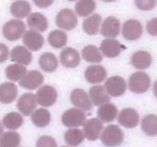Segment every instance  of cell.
Returning <instances> with one entry per match:
<instances>
[{"label":"cell","instance_id":"6da1fadb","mask_svg":"<svg viewBox=\"0 0 157 147\" xmlns=\"http://www.w3.org/2000/svg\"><path fill=\"white\" fill-rule=\"evenodd\" d=\"M124 134L122 130L117 125H110L106 127L101 134V140L104 145L116 146L122 144Z\"/></svg>","mask_w":157,"mask_h":147},{"label":"cell","instance_id":"7a4b0ae2","mask_svg":"<svg viewBox=\"0 0 157 147\" xmlns=\"http://www.w3.org/2000/svg\"><path fill=\"white\" fill-rule=\"evenodd\" d=\"M151 85V80L147 74L144 72H136L130 77L129 88L136 93H143L148 91Z\"/></svg>","mask_w":157,"mask_h":147},{"label":"cell","instance_id":"3957f363","mask_svg":"<svg viewBox=\"0 0 157 147\" xmlns=\"http://www.w3.org/2000/svg\"><path fill=\"white\" fill-rule=\"evenodd\" d=\"M25 24L21 20L12 19L7 21L2 28V33L5 38L9 41H17L24 34Z\"/></svg>","mask_w":157,"mask_h":147},{"label":"cell","instance_id":"277c9868","mask_svg":"<svg viewBox=\"0 0 157 147\" xmlns=\"http://www.w3.org/2000/svg\"><path fill=\"white\" fill-rule=\"evenodd\" d=\"M63 125L67 127H78L83 126L86 121V115L82 110L71 108L66 110L61 118Z\"/></svg>","mask_w":157,"mask_h":147},{"label":"cell","instance_id":"5b68a950","mask_svg":"<svg viewBox=\"0 0 157 147\" xmlns=\"http://www.w3.org/2000/svg\"><path fill=\"white\" fill-rule=\"evenodd\" d=\"M58 93L52 86L44 85L40 87L37 91L36 101L38 104L44 107H51L57 100Z\"/></svg>","mask_w":157,"mask_h":147},{"label":"cell","instance_id":"8992f818","mask_svg":"<svg viewBox=\"0 0 157 147\" xmlns=\"http://www.w3.org/2000/svg\"><path fill=\"white\" fill-rule=\"evenodd\" d=\"M56 24L61 28L71 31L78 24V18L71 9H61L56 16Z\"/></svg>","mask_w":157,"mask_h":147},{"label":"cell","instance_id":"52a82bcc","mask_svg":"<svg viewBox=\"0 0 157 147\" xmlns=\"http://www.w3.org/2000/svg\"><path fill=\"white\" fill-rule=\"evenodd\" d=\"M104 87L109 95L112 96H120L127 90V83L122 77L113 76L106 81Z\"/></svg>","mask_w":157,"mask_h":147},{"label":"cell","instance_id":"ba28073f","mask_svg":"<svg viewBox=\"0 0 157 147\" xmlns=\"http://www.w3.org/2000/svg\"><path fill=\"white\" fill-rule=\"evenodd\" d=\"M44 82V77L38 70H29L19 80V85L26 90H35Z\"/></svg>","mask_w":157,"mask_h":147},{"label":"cell","instance_id":"9c48e42d","mask_svg":"<svg viewBox=\"0 0 157 147\" xmlns=\"http://www.w3.org/2000/svg\"><path fill=\"white\" fill-rule=\"evenodd\" d=\"M123 36L128 41L139 39L143 34V25L138 20L130 19L125 21L122 29Z\"/></svg>","mask_w":157,"mask_h":147},{"label":"cell","instance_id":"30bf717a","mask_svg":"<svg viewBox=\"0 0 157 147\" xmlns=\"http://www.w3.org/2000/svg\"><path fill=\"white\" fill-rule=\"evenodd\" d=\"M104 125L101 119L92 118L85 121L84 124V136L88 140L94 141L99 138Z\"/></svg>","mask_w":157,"mask_h":147},{"label":"cell","instance_id":"8fae6325","mask_svg":"<svg viewBox=\"0 0 157 147\" xmlns=\"http://www.w3.org/2000/svg\"><path fill=\"white\" fill-rule=\"evenodd\" d=\"M71 101L75 107L86 111L91 110L93 107V104L90 97L82 89H75L71 92Z\"/></svg>","mask_w":157,"mask_h":147},{"label":"cell","instance_id":"7c38bea8","mask_svg":"<svg viewBox=\"0 0 157 147\" xmlns=\"http://www.w3.org/2000/svg\"><path fill=\"white\" fill-rule=\"evenodd\" d=\"M118 122L126 128H134L139 124V113L134 109H124L118 116Z\"/></svg>","mask_w":157,"mask_h":147},{"label":"cell","instance_id":"4fadbf2b","mask_svg":"<svg viewBox=\"0 0 157 147\" xmlns=\"http://www.w3.org/2000/svg\"><path fill=\"white\" fill-rule=\"evenodd\" d=\"M101 51L107 58H116L121 53L124 46L114 38H107L101 42Z\"/></svg>","mask_w":157,"mask_h":147},{"label":"cell","instance_id":"5bb4252c","mask_svg":"<svg viewBox=\"0 0 157 147\" xmlns=\"http://www.w3.org/2000/svg\"><path fill=\"white\" fill-rule=\"evenodd\" d=\"M37 107L35 96L32 93H26L21 95L17 103L18 110L25 116H29Z\"/></svg>","mask_w":157,"mask_h":147},{"label":"cell","instance_id":"9a60e30c","mask_svg":"<svg viewBox=\"0 0 157 147\" xmlns=\"http://www.w3.org/2000/svg\"><path fill=\"white\" fill-rule=\"evenodd\" d=\"M23 43L29 49L37 51L44 44V38L38 31L29 30L23 36Z\"/></svg>","mask_w":157,"mask_h":147},{"label":"cell","instance_id":"2e32d148","mask_svg":"<svg viewBox=\"0 0 157 147\" xmlns=\"http://www.w3.org/2000/svg\"><path fill=\"white\" fill-rule=\"evenodd\" d=\"M121 31V21L113 16L107 17L103 22L101 34L107 38H115L118 36Z\"/></svg>","mask_w":157,"mask_h":147},{"label":"cell","instance_id":"e0dca14e","mask_svg":"<svg viewBox=\"0 0 157 147\" xmlns=\"http://www.w3.org/2000/svg\"><path fill=\"white\" fill-rule=\"evenodd\" d=\"M80 60L78 51L72 47H65L60 55V61L65 67H76L79 64Z\"/></svg>","mask_w":157,"mask_h":147},{"label":"cell","instance_id":"ac0fdd59","mask_svg":"<svg viewBox=\"0 0 157 147\" xmlns=\"http://www.w3.org/2000/svg\"><path fill=\"white\" fill-rule=\"evenodd\" d=\"M84 77L90 84H99L106 79L107 71L103 66L92 65L86 69Z\"/></svg>","mask_w":157,"mask_h":147},{"label":"cell","instance_id":"d6986e66","mask_svg":"<svg viewBox=\"0 0 157 147\" xmlns=\"http://www.w3.org/2000/svg\"><path fill=\"white\" fill-rule=\"evenodd\" d=\"M18 96V88L16 85L10 82L0 84V102L2 104H11Z\"/></svg>","mask_w":157,"mask_h":147},{"label":"cell","instance_id":"ffe728a7","mask_svg":"<svg viewBox=\"0 0 157 147\" xmlns=\"http://www.w3.org/2000/svg\"><path fill=\"white\" fill-rule=\"evenodd\" d=\"M90 99L92 104L95 106H101L102 104L109 103L110 98L104 86H94L89 90Z\"/></svg>","mask_w":157,"mask_h":147},{"label":"cell","instance_id":"44dd1931","mask_svg":"<svg viewBox=\"0 0 157 147\" xmlns=\"http://www.w3.org/2000/svg\"><path fill=\"white\" fill-rule=\"evenodd\" d=\"M10 58L12 61L21 65H29L32 60V55L26 47L16 46L11 51Z\"/></svg>","mask_w":157,"mask_h":147},{"label":"cell","instance_id":"7402d4cb","mask_svg":"<svg viewBox=\"0 0 157 147\" xmlns=\"http://www.w3.org/2000/svg\"><path fill=\"white\" fill-rule=\"evenodd\" d=\"M132 65L137 69H147L151 65L153 58L149 52L145 51H139L133 54L131 56Z\"/></svg>","mask_w":157,"mask_h":147},{"label":"cell","instance_id":"603a6c76","mask_svg":"<svg viewBox=\"0 0 157 147\" xmlns=\"http://www.w3.org/2000/svg\"><path fill=\"white\" fill-rule=\"evenodd\" d=\"M27 23L29 28L38 32L47 30L48 23L46 17L39 12H33L27 18Z\"/></svg>","mask_w":157,"mask_h":147},{"label":"cell","instance_id":"cb8c5ba5","mask_svg":"<svg viewBox=\"0 0 157 147\" xmlns=\"http://www.w3.org/2000/svg\"><path fill=\"white\" fill-rule=\"evenodd\" d=\"M118 110L116 106L113 104L106 103L101 105L98 110V116L104 123H110L113 121L117 115Z\"/></svg>","mask_w":157,"mask_h":147},{"label":"cell","instance_id":"d4e9b609","mask_svg":"<svg viewBox=\"0 0 157 147\" xmlns=\"http://www.w3.org/2000/svg\"><path fill=\"white\" fill-rule=\"evenodd\" d=\"M101 24V17L98 14H93L87 17L83 22V29L89 35H94L98 33Z\"/></svg>","mask_w":157,"mask_h":147},{"label":"cell","instance_id":"484cf974","mask_svg":"<svg viewBox=\"0 0 157 147\" xmlns=\"http://www.w3.org/2000/svg\"><path fill=\"white\" fill-rule=\"evenodd\" d=\"M39 65L44 71L53 72L58 66V58L50 52L44 53L39 58Z\"/></svg>","mask_w":157,"mask_h":147},{"label":"cell","instance_id":"4316f807","mask_svg":"<svg viewBox=\"0 0 157 147\" xmlns=\"http://www.w3.org/2000/svg\"><path fill=\"white\" fill-rule=\"evenodd\" d=\"M11 14L17 18H23L31 12V6L28 2L18 0L14 2L10 7Z\"/></svg>","mask_w":157,"mask_h":147},{"label":"cell","instance_id":"83f0119b","mask_svg":"<svg viewBox=\"0 0 157 147\" xmlns=\"http://www.w3.org/2000/svg\"><path fill=\"white\" fill-rule=\"evenodd\" d=\"M24 119L22 116L16 112L9 113L4 116L2 119V124L6 128L9 130H15L22 126Z\"/></svg>","mask_w":157,"mask_h":147},{"label":"cell","instance_id":"f1b7e54d","mask_svg":"<svg viewBox=\"0 0 157 147\" xmlns=\"http://www.w3.org/2000/svg\"><path fill=\"white\" fill-rule=\"evenodd\" d=\"M96 9L94 0H79L75 5V12L81 17H86L93 13Z\"/></svg>","mask_w":157,"mask_h":147},{"label":"cell","instance_id":"f546056e","mask_svg":"<svg viewBox=\"0 0 157 147\" xmlns=\"http://www.w3.org/2000/svg\"><path fill=\"white\" fill-rule=\"evenodd\" d=\"M141 128L144 133L150 136H156L157 134V118L155 114L146 116L141 123Z\"/></svg>","mask_w":157,"mask_h":147},{"label":"cell","instance_id":"4dcf8cb0","mask_svg":"<svg viewBox=\"0 0 157 147\" xmlns=\"http://www.w3.org/2000/svg\"><path fill=\"white\" fill-rule=\"evenodd\" d=\"M82 57L86 61L90 63H99L102 61V54L100 52L99 49L94 45H87L83 48Z\"/></svg>","mask_w":157,"mask_h":147},{"label":"cell","instance_id":"1f68e13d","mask_svg":"<svg viewBox=\"0 0 157 147\" xmlns=\"http://www.w3.org/2000/svg\"><path fill=\"white\" fill-rule=\"evenodd\" d=\"M32 120L38 127H45L51 121V114L45 109H38L32 114Z\"/></svg>","mask_w":157,"mask_h":147},{"label":"cell","instance_id":"d6a6232c","mask_svg":"<svg viewBox=\"0 0 157 147\" xmlns=\"http://www.w3.org/2000/svg\"><path fill=\"white\" fill-rule=\"evenodd\" d=\"M48 41L55 48H61L67 44V35L63 31L54 30L48 35Z\"/></svg>","mask_w":157,"mask_h":147},{"label":"cell","instance_id":"836d02e7","mask_svg":"<svg viewBox=\"0 0 157 147\" xmlns=\"http://www.w3.org/2000/svg\"><path fill=\"white\" fill-rule=\"evenodd\" d=\"M84 133L79 129H70L67 130L64 135L65 142L69 145L76 146L80 145L84 141Z\"/></svg>","mask_w":157,"mask_h":147},{"label":"cell","instance_id":"e575fe53","mask_svg":"<svg viewBox=\"0 0 157 147\" xmlns=\"http://www.w3.org/2000/svg\"><path fill=\"white\" fill-rule=\"evenodd\" d=\"M26 67L20 64L9 65L6 69V75L8 79L12 81H18L26 73Z\"/></svg>","mask_w":157,"mask_h":147},{"label":"cell","instance_id":"d590c367","mask_svg":"<svg viewBox=\"0 0 157 147\" xmlns=\"http://www.w3.org/2000/svg\"><path fill=\"white\" fill-rule=\"evenodd\" d=\"M0 137V146L2 147L18 146L21 141L19 134L15 132H6L2 133Z\"/></svg>","mask_w":157,"mask_h":147},{"label":"cell","instance_id":"8d00e7d4","mask_svg":"<svg viewBox=\"0 0 157 147\" xmlns=\"http://www.w3.org/2000/svg\"><path fill=\"white\" fill-rule=\"evenodd\" d=\"M156 0H135V5L137 9L143 11H150L154 9Z\"/></svg>","mask_w":157,"mask_h":147},{"label":"cell","instance_id":"74e56055","mask_svg":"<svg viewBox=\"0 0 157 147\" xmlns=\"http://www.w3.org/2000/svg\"><path fill=\"white\" fill-rule=\"evenodd\" d=\"M36 146L41 147V146H57V143L55 142V140L52 137L50 136H42L38 140L36 144Z\"/></svg>","mask_w":157,"mask_h":147},{"label":"cell","instance_id":"f35d334b","mask_svg":"<svg viewBox=\"0 0 157 147\" xmlns=\"http://www.w3.org/2000/svg\"><path fill=\"white\" fill-rule=\"evenodd\" d=\"M9 48L4 44L0 43V63L5 62L9 57Z\"/></svg>","mask_w":157,"mask_h":147},{"label":"cell","instance_id":"ab89813d","mask_svg":"<svg viewBox=\"0 0 157 147\" xmlns=\"http://www.w3.org/2000/svg\"><path fill=\"white\" fill-rule=\"evenodd\" d=\"M147 29L150 35L156 36V18H154L153 19L150 20L147 25Z\"/></svg>","mask_w":157,"mask_h":147},{"label":"cell","instance_id":"60d3db41","mask_svg":"<svg viewBox=\"0 0 157 147\" xmlns=\"http://www.w3.org/2000/svg\"><path fill=\"white\" fill-rule=\"evenodd\" d=\"M55 0H33V2L38 8H48L53 4Z\"/></svg>","mask_w":157,"mask_h":147},{"label":"cell","instance_id":"b9f144b4","mask_svg":"<svg viewBox=\"0 0 157 147\" xmlns=\"http://www.w3.org/2000/svg\"><path fill=\"white\" fill-rule=\"evenodd\" d=\"M3 133V126L2 125L1 122H0V136H1V135Z\"/></svg>","mask_w":157,"mask_h":147},{"label":"cell","instance_id":"7bdbcfd3","mask_svg":"<svg viewBox=\"0 0 157 147\" xmlns=\"http://www.w3.org/2000/svg\"><path fill=\"white\" fill-rule=\"evenodd\" d=\"M103 2H114L116 0H101Z\"/></svg>","mask_w":157,"mask_h":147},{"label":"cell","instance_id":"ee69618b","mask_svg":"<svg viewBox=\"0 0 157 147\" xmlns=\"http://www.w3.org/2000/svg\"><path fill=\"white\" fill-rule=\"evenodd\" d=\"M67 1H70V2H74V1H76V0H67Z\"/></svg>","mask_w":157,"mask_h":147}]
</instances>
